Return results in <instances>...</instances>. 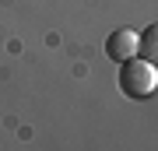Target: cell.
<instances>
[{"instance_id": "6da1fadb", "label": "cell", "mask_w": 158, "mask_h": 151, "mask_svg": "<svg viewBox=\"0 0 158 151\" xmlns=\"http://www.w3.org/2000/svg\"><path fill=\"white\" fill-rule=\"evenodd\" d=\"M119 91H123L127 99H151L158 91V70L151 60H144V56H130V60L119 63Z\"/></svg>"}, {"instance_id": "7a4b0ae2", "label": "cell", "mask_w": 158, "mask_h": 151, "mask_svg": "<svg viewBox=\"0 0 158 151\" xmlns=\"http://www.w3.org/2000/svg\"><path fill=\"white\" fill-rule=\"evenodd\" d=\"M106 56L113 63H123V60H130V56H137V32L134 28H116V32H109Z\"/></svg>"}, {"instance_id": "3957f363", "label": "cell", "mask_w": 158, "mask_h": 151, "mask_svg": "<svg viewBox=\"0 0 158 151\" xmlns=\"http://www.w3.org/2000/svg\"><path fill=\"white\" fill-rule=\"evenodd\" d=\"M137 56H144V60L158 63V21L148 25L144 32H137Z\"/></svg>"}]
</instances>
